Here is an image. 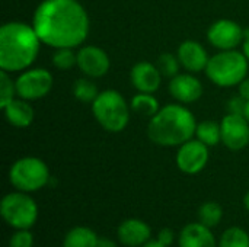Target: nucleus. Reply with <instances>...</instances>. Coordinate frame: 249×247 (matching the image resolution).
<instances>
[{"label": "nucleus", "instance_id": "obj_27", "mask_svg": "<svg viewBox=\"0 0 249 247\" xmlns=\"http://www.w3.org/2000/svg\"><path fill=\"white\" fill-rule=\"evenodd\" d=\"M179 58L166 52V54H162L159 58H158V64L156 67L159 68L160 74L162 76H166V77H175L178 74V70H179Z\"/></svg>", "mask_w": 249, "mask_h": 247}, {"label": "nucleus", "instance_id": "obj_25", "mask_svg": "<svg viewBox=\"0 0 249 247\" xmlns=\"http://www.w3.org/2000/svg\"><path fill=\"white\" fill-rule=\"evenodd\" d=\"M53 64L60 70H69L77 64V54L71 48H57L53 55Z\"/></svg>", "mask_w": 249, "mask_h": 247}, {"label": "nucleus", "instance_id": "obj_10", "mask_svg": "<svg viewBox=\"0 0 249 247\" xmlns=\"http://www.w3.org/2000/svg\"><path fill=\"white\" fill-rule=\"evenodd\" d=\"M222 143L233 151H239L249 144V122L244 115L228 114L222 124Z\"/></svg>", "mask_w": 249, "mask_h": 247}, {"label": "nucleus", "instance_id": "obj_3", "mask_svg": "<svg viewBox=\"0 0 249 247\" xmlns=\"http://www.w3.org/2000/svg\"><path fill=\"white\" fill-rule=\"evenodd\" d=\"M194 115L181 105H166L150 118L147 134L152 143L162 147L182 146L196 134Z\"/></svg>", "mask_w": 249, "mask_h": 247}, {"label": "nucleus", "instance_id": "obj_26", "mask_svg": "<svg viewBox=\"0 0 249 247\" xmlns=\"http://www.w3.org/2000/svg\"><path fill=\"white\" fill-rule=\"evenodd\" d=\"M9 71L1 70L0 71V106L1 109L13 100V96L16 95V83L12 82V79L7 74Z\"/></svg>", "mask_w": 249, "mask_h": 247}, {"label": "nucleus", "instance_id": "obj_2", "mask_svg": "<svg viewBox=\"0 0 249 247\" xmlns=\"http://www.w3.org/2000/svg\"><path fill=\"white\" fill-rule=\"evenodd\" d=\"M41 39L34 26L9 22L0 28V67L6 71L28 68L39 52Z\"/></svg>", "mask_w": 249, "mask_h": 247}, {"label": "nucleus", "instance_id": "obj_1", "mask_svg": "<svg viewBox=\"0 0 249 247\" xmlns=\"http://www.w3.org/2000/svg\"><path fill=\"white\" fill-rule=\"evenodd\" d=\"M32 26L41 42L53 48H74L89 33V16L77 0H42Z\"/></svg>", "mask_w": 249, "mask_h": 247}, {"label": "nucleus", "instance_id": "obj_13", "mask_svg": "<svg viewBox=\"0 0 249 247\" xmlns=\"http://www.w3.org/2000/svg\"><path fill=\"white\" fill-rule=\"evenodd\" d=\"M117 239L123 246L142 247L152 240V227L140 218H127L117 227Z\"/></svg>", "mask_w": 249, "mask_h": 247}, {"label": "nucleus", "instance_id": "obj_20", "mask_svg": "<svg viewBox=\"0 0 249 247\" xmlns=\"http://www.w3.org/2000/svg\"><path fill=\"white\" fill-rule=\"evenodd\" d=\"M223 220V208L216 201H207L198 208V221L209 229L217 227Z\"/></svg>", "mask_w": 249, "mask_h": 247}, {"label": "nucleus", "instance_id": "obj_5", "mask_svg": "<svg viewBox=\"0 0 249 247\" xmlns=\"http://www.w3.org/2000/svg\"><path fill=\"white\" fill-rule=\"evenodd\" d=\"M92 112L99 125L109 132H121L130 121V109L121 93L105 90L92 102Z\"/></svg>", "mask_w": 249, "mask_h": 247}, {"label": "nucleus", "instance_id": "obj_9", "mask_svg": "<svg viewBox=\"0 0 249 247\" xmlns=\"http://www.w3.org/2000/svg\"><path fill=\"white\" fill-rule=\"evenodd\" d=\"M209 146L197 140H190L179 146L177 153V166L185 175L200 173L209 163Z\"/></svg>", "mask_w": 249, "mask_h": 247}, {"label": "nucleus", "instance_id": "obj_33", "mask_svg": "<svg viewBox=\"0 0 249 247\" xmlns=\"http://www.w3.org/2000/svg\"><path fill=\"white\" fill-rule=\"evenodd\" d=\"M142 247H168V246L162 245V243H160V242H159L158 239H155V240L152 239V240H149V242H147L146 245H143Z\"/></svg>", "mask_w": 249, "mask_h": 247}, {"label": "nucleus", "instance_id": "obj_24", "mask_svg": "<svg viewBox=\"0 0 249 247\" xmlns=\"http://www.w3.org/2000/svg\"><path fill=\"white\" fill-rule=\"evenodd\" d=\"M73 95L77 100L88 103V102H93L98 98L99 92L90 80L79 79V80H76V83L73 86Z\"/></svg>", "mask_w": 249, "mask_h": 247}, {"label": "nucleus", "instance_id": "obj_35", "mask_svg": "<svg viewBox=\"0 0 249 247\" xmlns=\"http://www.w3.org/2000/svg\"><path fill=\"white\" fill-rule=\"evenodd\" d=\"M244 207H245V210L249 213V191L245 194V197H244Z\"/></svg>", "mask_w": 249, "mask_h": 247}, {"label": "nucleus", "instance_id": "obj_15", "mask_svg": "<svg viewBox=\"0 0 249 247\" xmlns=\"http://www.w3.org/2000/svg\"><path fill=\"white\" fill-rule=\"evenodd\" d=\"M169 92L177 100L182 103H193L201 98L203 84L191 74H177L171 79Z\"/></svg>", "mask_w": 249, "mask_h": 247}, {"label": "nucleus", "instance_id": "obj_19", "mask_svg": "<svg viewBox=\"0 0 249 247\" xmlns=\"http://www.w3.org/2000/svg\"><path fill=\"white\" fill-rule=\"evenodd\" d=\"M99 236L86 226H76L70 229L64 239L61 247H96Z\"/></svg>", "mask_w": 249, "mask_h": 247}, {"label": "nucleus", "instance_id": "obj_6", "mask_svg": "<svg viewBox=\"0 0 249 247\" xmlns=\"http://www.w3.org/2000/svg\"><path fill=\"white\" fill-rule=\"evenodd\" d=\"M0 215L13 230H31L38 220V205L29 194L15 191L3 197Z\"/></svg>", "mask_w": 249, "mask_h": 247}, {"label": "nucleus", "instance_id": "obj_30", "mask_svg": "<svg viewBox=\"0 0 249 247\" xmlns=\"http://www.w3.org/2000/svg\"><path fill=\"white\" fill-rule=\"evenodd\" d=\"M156 239H158L162 245L171 247L172 246V243L175 242V233H174V230H172V229L165 227V229H160V230H159V233H158V237H156Z\"/></svg>", "mask_w": 249, "mask_h": 247}, {"label": "nucleus", "instance_id": "obj_34", "mask_svg": "<svg viewBox=\"0 0 249 247\" xmlns=\"http://www.w3.org/2000/svg\"><path fill=\"white\" fill-rule=\"evenodd\" d=\"M242 52H244V55L247 57V60L249 61V36L245 38V42H244V47H242Z\"/></svg>", "mask_w": 249, "mask_h": 247}, {"label": "nucleus", "instance_id": "obj_36", "mask_svg": "<svg viewBox=\"0 0 249 247\" xmlns=\"http://www.w3.org/2000/svg\"><path fill=\"white\" fill-rule=\"evenodd\" d=\"M244 116L248 119V122H249V100L247 102V106H245V112H244Z\"/></svg>", "mask_w": 249, "mask_h": 247}, {"label": "nucleus", "instance_id": "obj_4", "mask_svg": "<svg viewBox=\"0 0 249 247\" xmlns=\"http://www.w3.org/2000/svg\"><path fill=\"white\" fill-rule=\"evenodd\" d=\"M248 60L244 52L235 49L220 51L209 60L206 67L207 77L220 87H232L247 79Z\"/></svg>", "mask_w": 249, "mask_h": 247}, {"label": "nucleus", "instance_id": "obj_23", "mask_svg": "<svg viewBox=\"0 0 249 247\" xmlns=\"http://www.w3.org/2000/svg\"><path fill=\"white\" fill-rule=\"evenodd\" d=\"M219 247H249V234L248 231L239 226H233L226 229L220 239Z\"/></svg>", "mask_w": 249, "mask_h": 247}, {"label": "nucleus", "instance_id": "obj_22", "mask_svg": "<svg viewBox=\"0 0 249 247\" xmlns=\"http://www.w3.org/2000/svg\"><path fill=\"white\" fill-rule=\"evenodd\" d=\"M197 138L209 147L217 146L222 141V128L214 121H203L196 130Z\"/></svg>", "mask_w": 249, "mask_h": 247}, {"label": "nucleus", "instance_id": "obj_21", "mask_svg": "<svg viewBox=\"0 0 249 247\" xmlns=\"http://www.w3.org/2000/svg\"><path fill=\"white\" fill-rule=\"evenodd\" d=\"M131 109L136 114H140L143 116H155L159 112V102L155 96H152V93H142L139 92V95H136L131 99Z\"/></svg>", "mask_w": 249, "mask_h": 247}, {"label": "nucleus", "instance_id": "obj_28", "mask_svg": "<svg viewBox=\"0 0 249 247\" xmlns=\"http://www.w3.org/2000/svg\"><path fill=\"white\" fill-rule=\"evenodd\" d=\"M35 237L31 230H15L9 237L7 247H34Z\"/></svg>", "mask_w": 249, "mask_h": 247}, {"label": "nucleus", "instance_id": "obj_16", "mask_svg": "<svg viewBox=\"0 0 249 247\" xmlns=\"http://www.w3.org/2000/svg\"><path fill=\"white\" fill-rule=\"evenodd\" d=\"M162 74L156 66L147 61H140L131 68L133 86L142 93H153L159 89Z\"/></svg>", "mask_w": 249, "mask_h": 247}, {"label": "nucleus", "instance_id": "obj_12", "mask_svg": "<svg viewBox=\"0 0 249 247\" xmlns=\"http://www.w3.org/2000/svg\"><path fill=\"white\" fill-rule=\"evenodd\" d=\"M77 66L83 74L96 79L108 73L111 63L104 49L95 45H86L77 51Z\"/></svg>", "mask_w": 249, "mask_h": 247}, {"label": "nucleus", "instance_id": "obj_11", "mask_svg": "<svg viewBox=\"0 0 249 247\" xmlns=\"http://www.w3.org/2000/svg\"><path fill=\"white\" fill-rule=\"evenodd\" d=\"M244 35V29L236 22L229 19H220L214 22L207 32L209 42L222 51L236 48L241 44Z\"/></svg>", "mask_w": 249, "mask_h": 247}, {"label": "nucleus", "instance_id": "obj_14", "mask_svg": "<svg viewBox=\"0 0 249 247\" xmlns=\"http://www.w3.org/2000/svg\"><path fill=\"white\" fill-rule=\"evenodd\" d=\"M212 229L200 221L184 226L178 234V247H219Z\"/></svg>", "mask_w": 249, "mask_h": 247}, {"label": "nucleus", "instance_id": "obj_32", "mask_svg": "<svg viewBox=\"0 0 249 247\" xmlns=\"http://www.w3.org/2000/svg\"><path fill=\"white\" fill-rule=\"evenodd\" d=\"M96 247H118V245L115 240H112L109 237H99Z\"/></svg>", "mask_w": 249, "mask_h": 247}, {"label": "nucleus", "instance_id": "obj_31", "mask_svg": "<svg viewBox=\"0 0 249 247\" xmlns=\"http://www.w3.org/2000/svg\"><path fill=\"white\" fill-rule=\"evenodd\" d=\"M239 96H242L245 100H249V79H244L239 83Z\"/></svg>", "mask_w": 249, "mask_h": 247}, {"label": "nucleus", "instance_id": "obj_7", "mask_svg": "<svg viewBox=\"0 0 249 247\" xmlns=\"http://www.w3.org/2000/svg\"><path fill=\"white\" fill-rule=\"evenodd\" d=\"M50 169L38 157H22L9 170V182L16 191L26 194L36 192L48 185Z\"/></svg>", "mask_w": 249, "mask_h": 247}, {"label": "nucleus", "instance_id": "obj_18", "mask_svg": "<svg viewBox=\"0 0 249 247\" xmlns=\"http://www.w3.org/2000/svg\"><path fill=\"white\" fill-rule=\"evenodd\" d=\"M3 111H4V116H6L7 122L18 128L29 127L35 118V112H34L32 106L22 98L13 99L12 102H9L3 108Z\"/></svg>", "mask_w": 249, "mask_h": 247}, {"label": "nucleus", "instance_id": "obj_17", "mask_svg": "<svg viewBox=\"0 0 249 247\" xmlns=\"http://www.w3.org/2000/svg\"><path fill=\"white\" fill-rule=\"evenodd\" d=\"M178 58H179L181 66L191 73L206 70L209 60H210L203 45H200L196 41L182 42L178 48Z\"/></svg>", "mask_w": 249, "mask_h": 247}, {"label": "nucleus", "instance_id": "obj_29", "mask_svg": "<svg viewBox=\"0 0 249 247\" xmlns=\"http://www.w3.org/2000/svg\"><path fill=\"white\" fill-rule=\"evenodd\" d=\"M247 102L242 96H238V98H233L229 100L228 103V109H229V114H238V115H244L245 112V106H247Z\"/></svg>", "mask_w": 249, "mask_h": 247}, {"label": "nucleus", "instance_id": "obj_8", "mask_svg": "<svg viewBox=\"0 0 249 247\" xmlns=\"http://www.w3.org/2000/svg\"><path fill=\"white\" fill-rule=\"evenodd\" d=\"M16 83V95L25 100H36L47 96L53 87V76L44 68L23 71Z\"/></svg>", "mask_w": 249, "mask_h": 247}]
</instances>
